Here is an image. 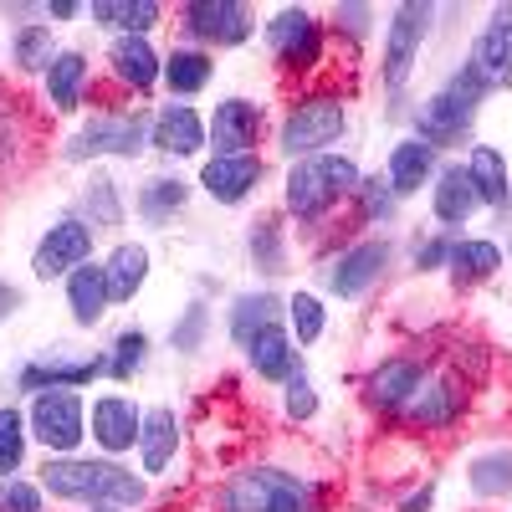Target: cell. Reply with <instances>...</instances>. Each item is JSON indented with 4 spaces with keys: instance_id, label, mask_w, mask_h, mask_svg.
<instances>
[{
    "instance_id": "7dc6e473",
    "label": "cell",
    "mask_w": 512,
    "mask_h": 512,
    "mask_svg": "<svg viewBox=\"0 0 512 512\" xmlns=\"http://www.w3.org/2000/svg\"><path fill=\"white\" fill-rule=\"evenodd\" d=\"M41 482H26V477H0V512H47L41 502Z\"/></svg>"
},
{
    "instance_id": "d6a6232c",
    "label": "cell",
    "mask_w": 512,
    "mask_h": 512,
    "mask_svg": "<svg viewBox=\"0 0 512 512\" xmlns=\"http://www.w3.org/2000/svg\"><path fill=\"white\" fill-rule=\"evenodd\" d=\"M210 77H216V57H210L205 47H169L159 82H164L175 98H195V93L210 88Z\"/></svg>"
},
{
    "instance_id": "7402d4cb",
    "label": "cell",
    "mask_w": 512,
    "mask_h": 512,
    "mask_svg": "<svg viewBox=\"0 0 512 512\" xmlns=\"http://www.w3.org/2000/svg\"><path fill=\"white\" fill-rule=\"evenodd\" d=\"M482 210V195L466 175V164H441V175L431 180V216L441 221V231H456L466 226Z\"/></svg>"
},
{
    "instance_id": "f546056e",
    "label": "cell",
    "mask_w": 512,
    "mask_h": 512,
    "mask_svg": "<svg viewBox=\"0 0 512 512\" xmlns=\"http://www.w3.org/2000/svg\"><path fill=\"white\" fill-rule=\"evenodd\" d=\"M246 364H251V374H256V379L282 384V379L297 369V344H292L287 323H272V328L256 333L251 344H246Z\"/></svg>"
},
{
    "instance_id": "2e32d148",
    "label": "cell",
    "mask_w": 512,
    "mask_h": 512,
    "mask_svg": "<svg viewBox=\"0 0 512 512\" xmlns=\"http://www.w3.org/2000/svg\"><path fill=\"white\" fill-rule=\"evenodd\" d=\"M210 128V149L216 154H256V139H262V128H267V113L262 103H251V98H226L216 103V113L205 118Z\"/></svg>"
},
{
    "instance_id": "60d3db41",
    "label": "cell",
    "mask_w": 512,
    "mask_h": 512,
    "mask_svg": "<svg viewBox=\"0 0 512 512\" xmlns=\"http://www.w3.org/2000/svg\"><path fill=\"white\" fill-rule=\"evenodd\" d=\"M144 364H149V333L144 328H123L113 338V349H108V379L113 384H128Z\"/></svg>"
},
{
    "instance_id": "8d00e7d4",
    "label": "cell",
    "mask_w": 512,
    "mask_h": 512,
    "mask_svg": "<svg viewBox=\"0 0 512 512\" xmlns=\"http://www.w3.org/2000/svg\"><path fill=\"white\" fill-rule=\"evenodd\" d=\"M88 16H93L98 26L118 31V36H149V31L159 26L164 6H159V0H93Z\"/></svg>"
},
{
    "instance_id": "4316f807",
    "label": "cell",
    "mask_w": 512,
    "mask_h": 512,
    "mask_svg": "<svg viewBox=\"0 0 512 512\" xmlns=\"http://www.w3.org/2000/svg\"><path fill=\"white\" fill-rule=\"evenodd\" d=\"M466 175H472L482 205L492 210L497 221H507V210H512V185H507V159H502V149L472 144V154H466Z\"/></svg>"
},
{
    "instance_id": "836d02e7",
    "label": "cell",
    "mask_w": 512,
    "mask_h": 512,
    "mask_svg": "<svg viewBox=\"0 0 512 512\" xmlns=\"http://www.w3.org/2000/svg\"><path fill=\"white\" fill-rule=\"evenodd\" d=\"M82 221H88L93 231H123L128 205H123L118 180L108 175V169H93L88 185H82Z\"/></svg>"
},
{
    "instance_id": "7c38bea8",
    "label": "cell",
    "mask_w": 512,
    "mask_h": 512,
    "mask_svg": "<svg viewBox=\"0 0 512 512\" xmlns=\"http://www.w3.org/2000/svg\"><path fill=\"white\" fill-rule=\"evenodd\" d=\"M420 379H425V359L420 354H390V359H379L369 374H364V405L384 420H395L405 410V400L420 390Z\"/></svg>"
},
{
    "instance_id": "ee69618b",
    "label": "cell",
    "mask_w": 512,
    "mask_h": 512,
    "mask_svg": "<svg viewBox=\"0 0 512 512\" xmlns=\"http://www.w3.org/2000/svg\"><path fill=\"white\" fill-rule=\"evenodd\" d=\"M313 164H318L323 185L333 190V200H354V190H359V180H364V169H359L349 154L328 149V154H313Z\"/></svg>"
},
{
    "instance_id": "9a60e30c",
    "label": "cell",
    "mask_w": 512,
    "mask_h": 512,
    "mask_svg": "<svg viewBox=\"0 0 512 512\" xmlns=\"http://www.w3.org/2000/svg\"><path fill=\"white\" fill-rule=\"evenodd\" d=\"M262 175H267L262 154H210L200 164V190L216 205H241L246 195H256Z\"/></svg>"
},
{
    "instance_id": "30bf717a",
    "label": "cell",
    "mask_w": 512,
    "mask_h": 512,
    "mask_svg": "<svg viewBox=\"0 0 512 512\" xmlns=\"http://www.w3.org/2000/svg\"><path fill=\"white\" fill-rule=\"evenodd\" d=\"M180 26L190 47H241L256 31V11L241 6V0H185Z\"/></svg>"
},
{
    "instance_id": "c3c4849f",
    "label": "cell",
    "mask_w": 512,
    "mask_h": 512,
    "mask_svg": "<svg viewBox=\"0 0 512 512\" xmlns=\"http://www.w3.org/2000/svg\"><path fill=\"white\" fill-rule=\"evenodd\" d=\"M446 256H451V231L415 241V267H420V272H436V267H446Z\"/></svg>"
},
{
    "instance_id": "7a4b0ae2",
    "label": "cell",
    "mask_w": 512,
    "mask_h": 512,
    "mask_svg": "<svg viewBox=\"0 0 512 512\" xmlns=\"http://www.w3.org/2000/svg\"><path fill=\"white\" fill-rule=\"evenodd\" d=\"M482 98H487L482 77L461 62V67L441 82V88H436L431 98H425V103L410 113L415 139H425L431 149H451V144H461L466 134H472L477 113H482Z\"/></svg>"
},
{
    "instance_id": "4dcf8cb0",
    "label": "cell",
    "mask_w": 512,
    "mask_h": 512,
    "mask_svg": "<svg viewBox=\"0 0 512 512\" xmlns=\"http://www.w3.org/2000/svg\"><path fill=\"white\" fill-rule=\"evenodd\" d=\"M149 246L144 241H118L113 251H108V262H103V272H108V292H113V303H134V297L144 292V282H149Z\"/></svg>"
},
{
    "instance_id": "d4e9b609",
    "label": "cell",
    "mask_w": 512,
    "mask_h": 512,
    "mask_svg": "<svg viewBox=\"0 0 512 512\" xmlns=\"http://www.w3.org/2000/svg\"><path fill=\"white\" fill-rule=\"evenodd\" d=\"M507 262V251L487 236H451V256H446V272L456 287H477L487 277H497Z\"/></svg>"
},
{
    "instance_id": "277c9868",
    "label": "cell",
    "mask_w": 512,
    "mask_h": 512,
    "mask_svg": "<svg viewBox=\"0 0 512 512\" xmlns=\"http://www.w3.org/2000/svg\"><path fill=\"white\" fill-rule=\"evenodd\" d=\"M149 128H154V113L149 108H98L77 134L62 144V159L67 164H88V159H139L149 149Z\"/></svg>"
},
{
    "instance_id": "e0dca14e",
    "label": "cell",
    "mask_w": 512,
    "mask_h": 512,
    "mask_svg": "<svg viewBox=\"0 0 512 512\" xmlns=\"http://www.w3.org/2000/svg\"><path fill=\"white\" fill-rule=\"evenodd\" d=\"M139 425H144V410L128 400V395H98L93 410H88V436L103 446V456H123L139 446Z\"/></svg>"
},
{
    "instance_id": "7bdbcfd3",
    "label": "cell",
    "mask_w": 512,
    "mask_h": 512,
    "mask_svg": "<svg viewBox=\"0 0 512 512\" xmlns=\"http://www.w3.org/2000/svg\"><path fill=\"white\" fill-rule=\"evenodd\" d=\"M26 441H31V425L16 405H0V477H16L26 466Z\"/></svg>"
},
{
    "instance_id": "ac0fdd59",
    "label": "cell",
    "mask_w": 512,
    "mask_h": 512,
    "mask_svg": "<svg viewBox=\"0 0 512 512\" xmlns=\"http://www.w3.org/2000/svg\"><path fill=\"white\" fill-rule=\"evenodd\" d=\"M103 374H108V354H88V359L52 354V359L26 364L16 374V390H26V395H41V390H88V384L103 379Z\"/></svg>"
},
{
    "instance_id": "ffe728a7",
    "label": "cell",
    "mask_w": 512,
    "mask_h": 512,
    "mask_svg": "<svg viewBox=\"0 0 512 512\" xmlns=\"http://www.w3.org/2000/svg\"><path fill=\"white\" fill-rule=\"evenodd\" d=\"M149 149H159V154H169V159H190V154L210 149V128H205V118H200L190 103H169V108L154 113Z\"/></svg>"
},
{
    "instance_id": "f5cc1de1",
    "label": "cell",
    "mask_w": 512,
    "mask_h": 512,
    "mask_svg": "<svg viewBox=\"0 0 512 512\" xmlns=\"http://www.w3.org/2000/svg\"><path fill=\"white\" fill-rule=\"evenodd\" d=\"M21 308V287H11V282H0V323H6L11 313Z\"/></svg>"
},
{
    "instance_id": "db71d44e",
    "label": "cell",
    "mask_w": 512,
    "mask_h": 512,
    "mask_svg": "<svg viewBox=\"0 0 512 512\" xmlns=\"http://www.w3.org/2000/svg\"><path fill=\"white\" fill-rule=\"evenodd\" d=\"M88 512H128V507H108V502H98V507H88Z\"/></svg>"
},
{
    "instance_id": "9c48e42d",
    "label": "cell",
    "mask_w": 512,
    "mask_h": 512,
    "mask_svg": "<svg viewBox=\"0 0 512 512\" xmlns=\"http://www.w3.org/2000/svg\"><path fill=\"white\" fill-rule=\"evenodd\" d=\"M390 256H395V246L390 241H354V246H344L338 256H328L323 262V287L333 292V297H344V303H359V297H369L379 282H384V272H390Z\"/></svg>"
},
{
    "instance_id": "681fc988",
    "label": "cell",
    "mask_w": 512,
    "mask_h": 512,
    "mask_svg": "<svg viewBox=\"0 0 512 512\" xmlns=\"http://www.w3.org/2000/svg\"><path fill=\"white\" fill-rule=\"evenodd\" d=\"M369 21H374V6H338V11H333V26L349 31L354 41L369 36Z\"/></svg>"
},
{
    "instance_id": "bcb514c9",
    "label": "cell",
    "mask_w": 512,
    "mask_h": 512,
    "mask_svg": "<svg viewBox=\"0 0 512 512\" xmlns=\"http://www.w3.org/2000/svg\"><path fill=\"white\" fill-rule=\"evenodd\" d=\"M282 410H287V420H313L318 415V390H313V379L303 374V364L282 379Z\"/></svg>"
},
{
    "instance_id": "f35d334b",
    "label": "cell",
    "mask_w": 512,
    "mask_h": 512,
    "mask_svg": "<svg viewBox=\"0 0 512 512\" xmlns=\"http://www.w3.org/2000/svg\"><path fill=\"white\" fill-rule=\"evenodd\" d=\"M287 333H292V344H318V338L328 333V308H323V297L292 292V297H287Z\"/></svg>"
},
{
    "instance_id": "52a82bcc",
    "label": "cell",
    "mask_w": 512,
    "mask_h": 512,
    "mask_svg": "<svg viewBox=\"0 0 512 512\" xmlns=\"http://www.w3.org/2000/svg\"><path fill=\"white\" fill-rule=\"evenodd\" d=\"M26 425L31 441L47 446V456H77V446L88 441V405L77 390H41L31 395Z\"/></svg>"
},
{
    "instance_id": "d590c367",
    "label": "cell",
    "mask_w": 512,
    "mask_h": 512,
    "mask_svg": "<svg viewBox=\"0 0 512 512\" xmlns=\"http://www.w3.org/2000/svg\"><path fill=\"white\" fill-rule=\"evenodd\" d=\"M466 487L482 502H502L512 497V446H487L466 461Z\"/></svg>"
},
{
    "instance_id": "5b68a950",
    "label": "cell",
    "mask_w": 512,
    "mask_h": 512,
    "mask_svg": "<svg viewBox=\"0 0 512 512\" xmlns=\"http://www.w3.org/2000/svg\"><path fill=\"white\" fill-rule=\"evenodd\" d=\"M262 36H267V47H272V57H277L282 72L308 77V72L323 67L328 31H323V21H318L308 6H282V11H272V21H267Z\"/></svg>"
},
{
    "instance_id": "4fadbf2b",
    "label": "cell",
    "mask_w": 512,
    "mask_h": 512,
    "mask_svg": "<svg viewBox=\"0 0 512 512\" xmlns=\"http://www.w3.org/2000/svg\"><path fill=\"white\" fill-rule=\"evenodd\" d=\"M466 67L482 77L487 93H507V88H512V0H507V6H492L482 36L472 41V57H466Z\"/></svg>"
},
{
    "instance_id": "5bb4252c",
    "label": "cell",
    "mask_w": 512,
    "mask_h": 512,
    "mask_svg": "<svg viewBox=\"0 0 512 512\" xmlns=\"http://www.w3.org/2000/svg\"><path fill=\"white\" fill-rule=\"evenodd\" d=\"M108 77H113V88H123L128 98H144L154 82L164 77V57L154 52V41L149 36H113L108 41Z\"/></svg>"
},
{
    "instance_id": "b9f144b4",
    "label": "cell",
    "mask_w": 512,
    "mask_h": 512,
    "mask_svg": "<svg viewBox=\"0 0 512 512\" xmlns=\"http://www.w3.org/2000/svg\"><path fill=\"white\" fill-rule=\"evenodd\" d=\"M354 210H359L364 226H384V221H395L400 195L390 190V180H384V175H364L359 190H354Z\"/></svg>"
},
{
    "instance_id": "d6986e66",
    "label": "cell",
    "mask_w": 512,
    "mask_h": 512,
    "mask_svg": "<svg viewBox=\"0 0 512 512\" xmlns=\"http://www.w3.org/2000/svg\"><path fill=\"white\" fill-rule=\"evenodd\" d=\"M282 205H287V216L297 221V226H323L328 216H333V190L323 185V175H318V164L313 159H297V164H287V180H282Z\"/></svg>"
},
{
    "instance_id": "8992f818",
    "label": "cell",
    "mask_w": 512,
    "mask_h": 512,
    "mask_svg": "<svg viewBox=\"0 0 512 512\" xmlns=\"http://www.w3.org/2000/svg\"><path fill=\"white\" fill-rule=\"evenodd\" d=\"M466 405H472V384L456 379V374H425L420 390L405 400V410L395 415L405 431L415 436H441V431H456Z\"/></svg>"
},
{
    "instance_id": "484cf974",
    "label": "cell",
    "mask_w": 512,
    "mask_h": 512,
    "mask_svg": "<svg viewBox=\"0 0 512 512\" xmlns=\"http://www.w3.org/2000/svg\"><path fill=\"white\" fill-rule=\"evenodd\" d=\"M88 77H93L88 52H77V47L57 52L52 67H47V103H52V113H77L82 98H88Z\"/></svg>"
},
{
    "instance_id": "cb8c5ba5",
    "label": "cell",
    "mask_w": 512,
    "mask_h": 512,
    "mask_svg": "<svg viewBox=\"0 0 512 512\" xmlns=\"http://www.w3.org/2000/svg\"><path fill=\"white\" fill-rule=\"evenodd\" d=\"M113 308V292H108V272L103 262H82L72 277H67V313L77 328H98Z\"/></svg>"
},
{
    "instance_id": "603a6c76",
    "label": "cell",
    "mask_w": 512,
    "mask_h": 512,
    "mask_svg": "<svg viewBox=\"0 0 512 512\" xmlns=\"http://www.w3.org/2000/svg\"><path fill=\"white\" fill-rule=\"evenodd\" d=\"M180 415L169 410V405H149L144 410V425H139V466H144V477H164L169 466H175L180 456Z\"/></svg>"
},
{
    "instance_id": "83f0119b",
    "label": "cell",
    "mask_w": 512,
    "mask_h": 512,
    "mask_svg": "<svg viewBox=\"0 0 512 512\" xmlns=\"http://www.w3.org/2000/svg\"><path fill=\"white\" fill-rule=\"evenodd\" d=\"M282 318H287V303H282L277 292H267V287L262 292H241L236 303H231V313H226V333H231L236 349H246L256 333L282 323Z\"/></svg>"
},
{
    "instance_id": "1f68e13d",
    "label": "cell",
    "mask_w": 512,
    "mask_h": 512,
    "mask_svg": "<svg viewBox=\"0 0 512 512\" xmlns=\"http://www.w3.org/2000/svg\"><path fill=\"white\" fill-rule=\"evenodd\" d=\"M41 492H47L52 502L88 507V497H93V456H47V466H41Z\"/></svg>"
},
{
    "instance_id": "816d5d0a",
    "label": "cell",
    "mask_w": 512,
    "mask_h": 512,
    "mask_svg": "<svg viewBox=\"0 0 512 512\" xmlns=\"http://www.w3.org/2000/svg\"><path fill=\"white\" fill-rule=\"evenodd\" d=\"M41 16H47V21L57 26V21H72V16H82V6H77V0H47V6H41Z\"/></svg>"
},
{
    "instance_id": "e575fe53",
    "label": "cell",
    "mask_w": 512,
    "mask_h": 512,
    "mask_svg": "<svg viewBox=\"0 0 512 512\" xmlns=\"http://www.w3.org/2000/svg\"><path fill=\"white\" fill-rule=\"evenodd\" d=\"M246 256L262 277H282L292 267V251H287V226L277 216H256L246 231Z\"/></svg>"
},
{
    "instance_id": "6da1fadb",
    "label": "cell",
    "mask_w": 512,
    "mask_h": 512,
    "mask_svg": "<svg viewBox=\"0 0 512 512\" xmlns=\"http://www.w3.org/2000/svg\"><path fill=\"white\" fill-rule=\"evenodd\" d=\"M210 512H323V492L313 477L277 461H246L210 497Z\"/></svg>"
},
{
    "instance_id": "44dd1931",
    "label": "cell",
    "mask_w": 512,
    "mask_h": 512,
    "mask_svg": "<svg viewBox=\"0 0 512 512\" xmlns=\"http://www.w3.org/2000/svg\"><path fill=\"white\" fill-rule=\"evenodd\" d=\"M441 175V149H431L425 139L405 134L395 139L390 159H384V180H390V190L405 200V195H420V185H431Z\"/></svg>"
},
{
    "instance_id": "ba28073f",
    "label": "cell",
    "mask_w": 512,
    "mask_h": 512,
    "mask_svg": "<svg viewBox=\"0 0 512 512\" xmlns=\"http://www.w3.org/2000/svg\"><path fill=\"white\" fill-rule=\"evenodd\" d=\"M431 21H436V6H420V0L395 6V21H390V31H384V57H379L384 88H390L395 98L405 93V82H410V72L420 62V47H425V36H431Z\"/></svg>"
},
{
    "instance_id": "f907efd6",
    "label": "cell",
    "mask_w": 512,
    "mask_h": 512,
    "mask_svg": "<svg viewBox=\"0 0 512 512\" xmlns=\"http://www.w3.org/2000/svg\"><path fill=\"white\" fill-rule=\"evenodd\" d=\"M431 502H436V482H425V487H415V492L400 502V512H431Z\"/></svg>"
},
{
    "instance_id": "ab89813d",
    "label": "cell",
    "mask_w": 512,
    "mask_h": 512,
    "mask_svg": "<svg viewBox=\"0 0 512 512\" xmlns=\"http://www.w3.org/2000/svg\"><path fill=\"white\" fill-rule=\"evenodd\" d=\"M52 57H57V47H52V26L31 21V26H21V31L11 36V62H16L21 72H47Z\"/></svg>"
},
{
    "instance_id": "3957f363",
    "label": "cell",
    "mask_w": 512,
    "mask_h": 512,
    "mask_svg": "<svg viewBox=\"0 0 512 512\" xmlns=\"http://www.w3.org/2000/svg\"><path fill=\"white\" fill-rule=\"evenodd\" d=\"M344 128H349V103H344V93H338V88L303 93V98L287 108L282 128H277V149H282L287 164L313 159V154H328L338 139H344Z\"/></svg>"
},
{
    "instance_id": "74e56055",
    "label": "cell",
    "mask_w": 512,
    "mask_h": 512,
    "mask_svg": "<svg viewBox=\"0 0 512 512\" xmlns=\"http://www.w3.org/2000/svg\"><path fill=\"white\" fill-rule=\"evenodd\" d=\"M185 200H190V185H185L180 175H154V180H144V190H139V216H144L149 226H164V221H175L180 210H185Z\"/></svg>"
},
{
    "instance_id": "f6af8a7d",
    "label": "cell",
    "mask_w": 512,
    "mask_h": 512,
    "mask_svg": "<svg viewBox=\"0 0 512 512\" xmlns=\"http://www.w3.org/2000/svg\"><path fill=\"white\" fill-rule=\"evenodd\" d=\"M205 333H210V308L205 303H190L175 328H169V349H180V354H200L205 349Z\"/></svg>"
},
{
    "instance_id": "f1b7e54d",
    "label": "cell",
    "mask_w": 512,
    "mask_h": 512,
    "mask_svg": "<svg viewBox=\"0 0 512 512\" xmlns=\"http://www.w3.org/2000/svg\"><path fill=\"white\" fill-rule=\"evenodd\" d=\"M98 502H108V507H144L149 502V482L139 477V472H128L123 461H113V456H98L93 461V497H88V507H98Z\"/></svg>"
},
{
    "instance_id": "8fae6325",
    "label": "cell",
    "mask_w": 512,
    "mask_h": 512,
    "mask_svg": "<svg viewBox=\"0 0 512 512\" xmlns=\"http://www.w3.org/2000/svg\"><path fill=\"white\" fill-rule=\"evenodd\" d=\"M93 241H98V231L82 221V216H62L57 226H47V236L36 241V251H31V277L36 282H52V277H72L82 262H93Z\"/></svg>"
}]
</instances>
